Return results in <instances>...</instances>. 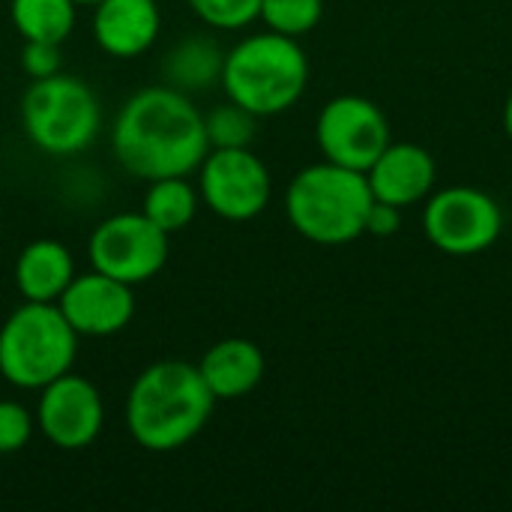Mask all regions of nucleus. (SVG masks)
Returning a JSON list of instances; mask_svg holds the SVG:
<instances>
[{
  "instance_id": "nucleus-7",
  "label": "nucleus",
  "mask_w": 512,
  "mask_h": 512,
  "mask_svg": "<svg viewBox=\"0 0 512 512\" xmlns=\"http://www.w3.org/2000/svg\"><path fill=\"white\" fill-rule=\"evenodd\" d=\"M423 228L435 249L444 255L468 258L492 249L504 231L498 201L477 186H447L429 195Z\"/></svg>"
},
{
  "instance_id": "nucleus-23",
  "label": "nucleus",
  "mask_w": 512,
  "mask_h": 512,
  "mask_svg": "<svg viewBox=\"0 0 512 512\" xmlns=\"http://www.w3.org/2000/svg\"><path fill=\"white\" fill-rule=\"evenodd\" d=\"M33 429H36V414H30L21 402L0 399V456L24 450Z\"/></svg>"
},
{
  "instance_id": "nucleus-17",
  "label": "nucleus",
  "mask_w": 512,
  "mask_h": 512,
  "mask_svg": "<svg viewBox=\"0 0 512 512\" xmlns=\"http://www.w3.org/2000/svg\"><path fill=\"white\" fill-rule=\"evenodd\" d=\"M222 63H225V51L213 39L186 36L168 51L162 72H165L168 84L183 90V93L186 90H207L210 84H216L222 78Z\"/></svg>"
},
{
  "instance_id": "nucleus-10",
  "label": "nucleus",
  "mask_w": 512,
  "mask_h": 512,
  "mask_svg": "<svg viewBox=\"0 0 512 512\" xmlns=\"http://www.w3.org/2000/svg\"><path fill=\"white\" fill-rule=\"evenodd\" d=\"M315 138L327 162L366 174L390 144V123L372 99L345 93L321 108Z\"/></svg>"
},
{
  "instance_id": "nucleus-12",
  "label": "nucleus",
  "mask_w": 512,
  "mask_h": 512,
  "mask_svg": "<svg viewBox=\"0 0 512 512\" xmlns=\"http://www.w3.org/2000/svg\"><path fill=\"white\" fill-rule=\"evenodd\" d=\"M57 309L78 336H114L132 321L135 294L132 285L90 270L81 276L75 273V279L60 294Z\"/></svg>"
},
{
  "instance_id": "nucleus-3",
  "label": "nucleus",
  "mask_w": 512,
  "mask_h": 512,
  "mask_svg": "<svg viewBox=\"0 0 512 512\" xmlns=\"http://www.w3.org/2000/svg\"><path fill=\"white\" fill-rule=\"evenodd\" d=\"M225 96L255 117H273L300 102L309 84V60L297 39L282 33H252L225 51Z\"/></svg>"
},
{
  "instance_id": "nucleus-20",
  "label": "nucleus",
  "mask_w": 512,
  "mask_h": 512,
  "mask_svg": "<svg viewBox=\"0 0 512 512\" xmlns=\"http://www.w3.org/2000/svg\"><path fill=\"white\" fill-rule=\"evenodd\" d=\"M324 15V0H261V21L267 30L300 39L318 27Z\"/></svg>"
},
{
  "instance_id": "nucleus-22",
  "label": "nucleus",
  "mask_w": 512,
  "mask_h": 512,
  "mask_svg": "<svg viewBox=\"0 0 512 512\" xmlns=\"http://www.w3.org/2000/svg\"><path fill=\"white\" fill-rule=\"evenodd\" d=\"M189 6L213 30H243L261 15V0H189Z\"/></svg>"
},
{
  "instance_id": "nucleus-5",
  "label": "nucleus",
  "mask_w": 512,
  "mask_h": 512,
  "mask_svg": "<svg viewBox=\"0 0 512 512\" xmlns=\"http://www.w3.org/2000/svg\"><path fill=\"white\" fill-rule=\"evenodd\" d=\"M78 354V333L57 303L24 300L0 327V375L18 390H42L66 375Z\"/></svg>"
},
{
  "instance_id": "nucleus-25",
  "label": "nucleus",
  "mask_w": 512,
  "mask_h": 512,
  "mask_svg": "<svg viewBox=\"0 0 512 512\" xmlns=\"http://www.w3.org/2000/svg\"><path fill=\"white\" fill-rule=\"evenodd\" d=\"M402 225V207H393L387 201L372 198V207L366 213V234L372 237H393Z\"/></svg>"
},
{
  "instance_id": "nucleus-24",
  "label": "nucleus",
  "mask_w": 512,
  "mask_h": 512,
  "mask_svg": "<svg viewBox=\"0 0 512 512\" xmlns=\"http://www.w3.org/2000/svg\"><path fill=\"white\" fill-rule=\"evenodd\" d=\"M21 69L30 78H48L60 72V45L57 42H39V39H24L21 48Z\"/></svg>"
},
{
  "instance_id": "nucleus-4",
  "label": "nucleus",
  "mask_w": 512,
  "mask_h": 512,
  "mask_svg": "<svg viewBox=\"0 0 512 512\" xmlns=\"http://www.w3.org/2000/svg\"><path fill=\"white\" fill-rule=\"evenodd\" d=\"M372 189L363 171L318 162L303 168L285 192V213L297 234L321 246H345L366 234Z\"/></svg>"
},
{
  "instance_id": "nucleus-21",
  "label": "nucleus",
  "mask_w": 512,
  "mask_h": 512,
  "mask_svg": "<svg viewBox=\"0 0 512 512\" xmlns=\"http://www.w3.org/2000/svg\"><path fill=\"white\" fill-rule=\"evenodd\" d=\"M255 114L246 111L237 102H225L219 108H213L210 114H204V129H207V141L210 147H249L255 138Z\"/></svg>"
},
{
  "instance_id": "nucleus-19",
  "label": "nucleus",
  "mask_w": 512,
  "mask_h": 512,
  "mask_svg": "<svg viewBox=\"0 0 512 512\" xmlns=\"http://www.w3.org/2000/svg\"><path fill=\"white\" fill-rule=\"evenodd\" d=\"M75 0H9V18L21 39L66 42L75 27Z\"/></svg>"
},
{
  "instance_id": "nucleus-9",
  "label": "nucleus",
  "mask_w": 512,
  "mask_h": 512,
  "mask_svg": "<svg viewBox=\"0 0 512 512\" xmlns=\"http://www.w3.org/2000/svg\"><path fill=\"white\" fill-rule=\"evenodd\" d=\"M90 267L126 285L153 279L168 261V234L144 213H117L96 225L87 243Z\"/></svg>"
},
{
  "instance_id": "nucleus-2",
  "label": "nucleus",
  "mask_w": 512,
  "mask_h": 512,
  "mask_svg": "<svg viewBox=\"0 0 512 512\" xmlns=\"http://www.w3.org/2000/svg\"><path fill=\"white\" fill-rule=\"evenodd\" d=\"M213 393L198 366L162 360L147 366L126 396V429L150 453H171L201 435L213 414Z\"/></svg>"
},
{
  "instance_id": "nucleus-13",
  "label": "nucleus",
  "mask_w": 512,
  "mask_h": 512,
  "mask_svg": "<svg viewBox=\"0 0 512 512\" xmlns=\"http://www.w3.org/2000/svg\"><path fill=\"white\" fill-rule=\"evenodd\" d=\"M438 165L432 153L414 141H390L366 171L372 198L393 207H414L432 195Z\"/></svg>"
},
{
  "instance_id": "nucleus-27",
  "label": "nucleus",
  "mask_w": 512,
  "mask_h": 512,
  "mask_svg": "<svg viewBox=\"0 0 512 512\" xmlns=\"http://www.w3.org/2000/svg\"><path fill=\"white\" fill-rule=\"evenodd\" d=\"M75 3H78V6H96L99 0H75Z\"/></svg>"
},
{
  "instance_id": "nucleus-18",
  "label": "nucleus",
  "mask_w": 512,
  "mask_h": 512,
  "mask_svg": "<svg viewBox=\"0 0 512 512\" xmlns=\"http://www.w3.org/2000/svg\"><path fill=\"white\" fill-rule=\"evenodd\" d=\"M198 207H201L198 186H192L186 177H159L150 180L141 213L171 237L186 225H192Z\"/></svg>"
},
{
  "instance_id": "nucleus-8",
  "label": "nucleus",
  "mask_w": 512,
  "mask_h": 512,
  "mask_svg": "<svg viewBox=\"0 0 512 512\" xmlns=\"http://www.w3.org/2000/svg\"><path fill=\"white\" fill-rule=\"evenodd\" d=\"M201 204L228 222H249L267 210L273 180L249 147H210L198 165Z\"/></svg>"
},
{
  "instance_id": "nucleus-26",
  "label": "nucleus",
  "mask_w": 512,
  "mask_h": 512,
  "mask_svg": "<svg viewBox=\"0 0 512 512\" xmlns=\"http://www.w3.org/2000/svg\"><path fill=\"white\" fill-rule=\"evenodd\" d=\"M504 132L510 135L512 141V93L507 96V105H504Z\"/></svg>"
},
{
  "instance_id": "nucleus-1",
  "label": "nucleus",
  "mask_w": 512,
  "mask_h": 512,
  "mask_svg": "<svg viewBox=\"0 0 512 512\" xmlns=\"http://www.w3.org/2000/svg\"><path fill=\"white\" fill-rule=\"evenodd\" d=\"M111 150L132 177L147 183L189 177L210 153L204 114L171 84L144 87L120 108L111 129Z\"/></svg>"
},
{
  "instance_id": "nucleus-15",
  "label": "nucleus",
  "mask_w": 512,
  "mask_h": 512,
  "mask_svg": "<svg viewBox=\"0 0 512 512\" xmlns=\"http://www.w3.org/2000/svg\"><path fill=\"white\" fill-rule=\"evenodd\" d=\"M198 372L216 402H231L249 396L264 381L267 360L252 339L231 336L204 351Z\"/></svg>"
},
{
  "instance_id": "nucleus-14",
  "label": "nucleus",
  "mask_w": 512,
  "mask_h": 512,
  "mask_svg": "<svg viewBox=\"0 0 512 512\" xmlns=\"http://www.w3.org/2000/svg\"><path fill=\"white\" fill-rule=\"evenodd\" d=\"M162 27L156 0H99L93 6V39L111 57H138L153 48Z\"/></svg>"
},
{
  "instance_id": "nucleus-6",
  "label": "nucleus",
  "mask_w": 512,
  "mask_h": 512,
  "mask_svg": "<svg viewBox=\"0 0 512 512\" xmlns=\"http://www.w3.org/2000/svg\"><path fill=\"white\" fill-rule=\"evenodd\" d=\"M21 123L33 147L48 156H72L90 147L102 111L87 81L54 72L33 78L21 96Z\"/></svg>"
},
{
  "instance_id": "nucleus-16",
  "label": "nucleus",
  "mask_w": 512,
  "mask_h": 512,
  "mask_svg": "<svg viewBox=\"0 0 512 512\" xmlns=\"http://www.w3.org/2000/svg\"><path fill=\"white\" fill-rule=\"evenodd\" d=\"M72 279L75 261L60 240H33L15 261V288L24 300L33 303H57Z\"/></svg>"
},
{
  "instance_id": "nucleus-11",
  "label": "nucleus",
  "mask_w": 512,
  "mask_h": 512,
  "mask_svg": "<svg viewBox=\"0 0 512 512\" xmlns=\"http://www.w3.org/2000/svg\"><path fill=\"white\" fill-rule=\"evenodd\" d=\"M105 426V405L93 381L66 372L39 390L36 429L57 450L90 447Z\"/></svg>"
}]
</instances>
